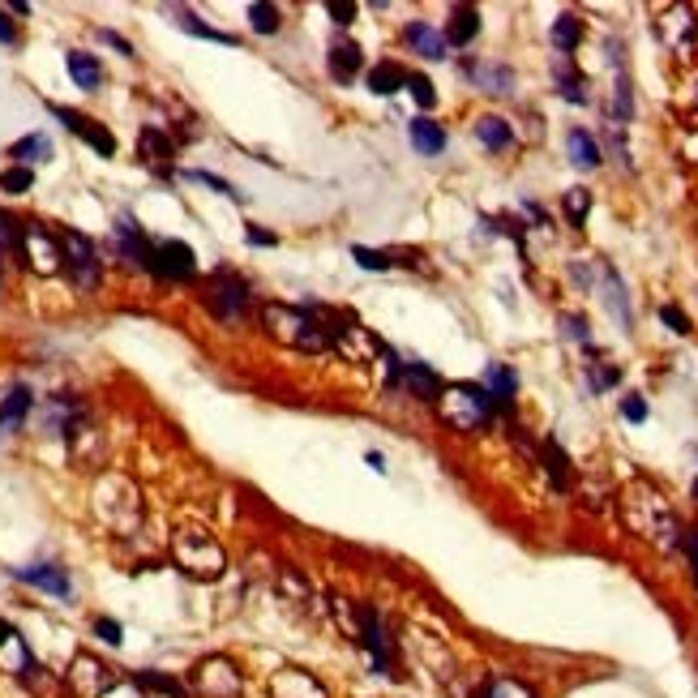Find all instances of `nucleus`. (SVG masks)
<instances>
[{
  "label": "nucleus",
  "mask_w": 698,
  "mask_h": 698,
  "mask_svg": "<svg viewBox=\"0 0 698 698\" xmlns=\"http://www.w3.org/2000/svg\"><path fill=\"white\" fill-rule=\"evenodd\" d=\"M172 561H176L189 578H202V583H214V578H224V570H227L224 545H219L206 527H197V523L176 527V536H172Z\"/></svg>",
  "instance_id": "obj_1"
},
{
  "label": "nucleus",
  "mask_w": 698,
  "mask_h": 698,
  "mask_svg": "<svg viewBox=\"0 0 698 698\" xmlns=\"http://www.w3.org/2000/svg\"><path fill=\"white\" fill-rule=\"evenodd\" d=\"M262 321L270 326V335L287 343V348L300 351H321L330 348L326 339V321H321V308H296V305H262Z\"/></svg>",
  "instance_id": "obj_2"
},
{
  "label": "nucleus",
  "mask_w": 698,
  "mask_h": 698,
  "mask_svg": "<svg viewBox=\"0 0 698 698\" xmlns=\"http://www.w3.org/2000/svg\"><path fill=\"white\" fill-rule=\"evenodd\" d=\"M437 407H442V420H446L450 429L475 433V429H484L489 416H493V394L484 391V386H450V391H442Z\"/></svg>",
  "instance_id": "obj_3"
},
{
  "label": "nucleus",
  "mask_w": 698,
  "mask_h": 698,
  "mask_svg": "<svg viewBox=\"0 0 698 698\" xmlns=\"http://www.w3.org/2000/svg\"><path fill=\"white\" fill-rule=\"evenodd\" d=\"M189 694L193 698H240L245 694L240 669L227 656H206L189 672Z\"/></svg>",
  "instance_id": "obj_4"
},
{
  "label": "nucleus",
  "mask_w": 698,
  "mask_h": 698,
  "mask_svg": "<svg viewBox=\"0 0 698 698\" xmlns=\"http://www.w3.org/2000/svg\"><path fill=\"white\" fill-rule=\"evenodd\" d=\"M202 300H206V308L219 321H236L249 308V283L240 275H232V270H214L206 279V287H202Z\"/></svg>",
  "instance_id": "obj_5"
},
{
  "label": "nucleus",
  "mask_w": 698,
  "mask_h": 698,
  "mask_svg": "<svg viewBox=\"0 0 698 698\" xmlns=\"http://www.w3.org/2000/svg\"><path fill=\"white\" fill-rule=\"evenodd\" d=\"M356 642L373 656V669L381 677H394V651H391V630L381 621L373 604H356Z\"/></svg>",
  "instance_id": "obj_6"
},
{
  "label": "nucleus",
  "mask_w": 698,
  "mask_h": 698,
  "mask_svg": "<svg viewBox=\"0 0 698 698\" xmlns=\"http://www.w3.org/2000/svg\"><path fill=\"white\" fill-rule=\"evenodd\" d=\"M17 257L39 270V275H57L65 270V257H60V236L47 232L43 224H22V240H17Z\"/></svg>",
  "instance_id": "obj_7"
},
{
  "label": "nucleus",
  "mask_w": 698,
  "mask_h": 698,
  "mask_svg": "<svg viewBox=\"0 0 698 698\" xmlns=\"http://www.w3.org/2000/svg\"><path fill=\"white\" fill-rule=\"evenodd\" d=\"M60 257H65V270H69V279L78 283L82 292L99 287V279H103V262H99L95 245H90L82 232H60Z\"/></svg>",
  "instance_id": "obj_8"
},
{
  "label": "nucleus",
  "mask_w": 698,
  "mask_h": 698,
  "mask_svg": "<svg viewBox=\"0 0 698 698\" xmlns=\"http://www.w3.org/2000/svg\"><path fill=\"white\" fill-rule=\"evenodd\" d=\"M65 685H69L78 698H103L116 685V669L112 664H103L99 656H90V651H78V656L69 660Z\"/></svg>",
  "instance_id": "obj_9"
},
{
  "label": "nucleus",
  "mask_w": 698,
  "mask_h": 698,
  "mask_svg": "<svg viewBox=\"0 0 698 698\" xmlns=\"http://www.w3.org/2000/svg\"><path fill=\"white\" fill-rule=\"evenodd\" d=\"M154 275H163V279H193L197 275V253L184 245V240H163V245H154Z\"/></svg>",
  "instance_id": "obj_10"
},
{
  "label": "nucleus",
  "mask_w": 698,
  "mask_h": 698,
  "mask_svg": "<svg viewBox=\"0 0 698 698\" xmlns=\"http://www.w3.org/2000/svg\"><path fill=\"white\" fill-rule=\"evenodd\" d=\"M270 698H330V690L308 669H279L270 677Z\"/></svg>",
  "instance_id": "obj_11"
},
{
  "label": "nucleus",
  "mask_w": 698,
  "mask_h": 698,
  "mask_svg": "<svg viewBox=\"0 0 698 698\" xmlns=\"http://www.w3.org/2000/svg\"><path fill=\"white\" fill-rule=\"evenodd\" d=\"M52 116H57V120H65V129H69V133H78L82 141H90L103 159H112V154H116V138L99 125V120H90V116H82V112H69V108H57V103H52Z\"/></svg>",
  "instance_id": "obj_12"
},
{
  "label": "nucleus",
  "mask_w": 698,
  "mask_h": 698,
  "mask_svg": "<svg viewBox=\"0 0 698 698\" xmlns=\"http://www.w3.org/2000/svg\"><path fill=\"white\" fill-rule=\"evenodd\" d=\"M14 578L17 583H26V587H39V591H47V596H60V600H69L73 596L69 574L60 570V566H17Z\"/></svg>",
  "instance_id": "obj_13"
},
{
  "label": "nucleus",
  "mask_w": 698,
  "mask_h": 698,
  "mask_svg": "<svg viewBox=\"0 0 698 698\" xmlns=\"http://www.w3.org/2000/svg\"><path fill=\"white\" fill-rule=\"evenodd\" d=\"M116 240H120V249H125V257L133 266H141V270H151L154 275V245L146 236H141V227L129 219V214H120L116 219Z\"/></svg>",
  "instance_id": "obj_14"
},
{
  "label": "nucleus",
  "mask_w": 698,
  "mask_h": 698,
  "mask_svg": "<svg viewBox=\"0 0 698 698\" xmlns=\"http://www.w3.org/2000/svg\"><path fill=\"white\" fill-rule=\"evenodd\" d=\"M391 381L412 386V391H416V399H424V403H433L437 394H442V381H437V373L429 369V364H399V360H391Z\"/></svg>",
  "instance_id": "obj_15"
},
{
  "label": "nucleus",
  "mask_w": 698,
  "mask_h": 698,
  "mask_svg": "<svg viewBox=\"0 0 698 698\" xmlns=\"http://www.w3.org/2000/svg\"><path fill=\"white\" fill-rule=\"evenodd\" d=\"M138 154H141V163H151L154 172H163V176H168V172H172V154H176V146H172V138H168V133H159V129H141V138H138Z\"/></svg>",
  "instance_id": "obj_16"
},
{
  "label": "nucleus",
  "mask_w": 698,
  "mask_h": 698,
  "mask_svg": "<svg viewBox=\"0 0 698 698\" xmlns=\"http://www.w3.org/2000/svg\"><path fill=\"white\" fill-rule=\"evenodd\" d=\"M326 65H330V78H335V82L348 86V82H356V73L364 69V57L351 39H339L335 47L326 52Z\"/></svg>",
  "instance_id": "obj_17"
},
{
  "label": "nucleus",
  "mask_w": 698,
  "mask_h": 698,
  "mask_svg": "<svg viewBox=\"0 0 698 698\" xmlns=\"http://www.w3.org/2000/svg\"><path fill=\"white\" fill-rule=\"evenodd\" d=\"M403 39H407V47H416L424 60H446V35H437L429 22H407Z\"/></svg>",
  "instance_id": "obj_18"
},
{
  "label": "nucleus",
  "mask_w": 698,
  "mask_h": 698,
  "mask_svg": "<svg viewBox=\"0 0 698 698\" xmlns=\"http://www.w3.org/2000/svg\"><path fill=\"white\" fill-rule=\"evenodd\" d=\"M467 69V78H472L475 86H484L489 95H510V86H515V73L505 69V65H463Z\"/></svg>",
  "instance_id": "obj_19"
},
{
  "label": "nucleus",
  "mask_w": 698,
  "mask_h": 698,
  "mask_svg": "<svg viewBox=\"0 0 698 698\" xmlns=\"http://www.w3.org/2000/svg\"><path fill=\"white\" fill-rule=\"evenodd\" d=\"M407 133H412V146H416L420 154H442L446 151V129L433 125L429 116H416V120L407 125Z\"/></svg>",
  "instance_id": "obj_20"
},
{
  "label": "nucleus",
  "mask_w": 698,
  "mask_h": 698,
  "mask_svg": "<svg viewBox=\"0 0 698 698\" xmlns=\"http://www.w3.org/2000/svg\"><path fill=\"white\" fill-rule=\"evenodd\" d=\"M480 35V14H475L472 5H459L454 14H450V26H446V43L454 47H467V43Z\"/></svg>",
  "instance_id": "obj_21"
},
{
  "label": "nucleus",
  "mask_w": 698,
  "mask_h": 698,
  "mask_svg": "<svg viewBox=\"0 0 698 698\" xmlns=\"http://www.w3.org/2000/svg\"><path fill=\"white\" fill-rule=\"evenodd\" d=\"M133 682H138L141 690H151V694H163V698H193V694H189V685H181L176 677H168V672L141 669V672H133Z\"/></svg>",
  "instance_id": "obj_22"
},
{
  "label": "nucleus",
  "mask_w": 698,
  "mask_h": 698,
  "mask_svg": "<svg viewBox=\"0 0 698 698\" xmlns=\"http://www.w3.org/2000/svg\"><path fill=\"white\" fill-rule=\"evenodd\" d=\"M399 86H407V73L399 69L394 60H381V65H373V69H369V90H373V95L386 99V95H394Z\"/></svg>",
  "instance_id": "obj_23"
},
{
  "label": "nucleus",
  "mask_w": 698,
  "mask_h": 698,
  "mask_svg": "<svg viewBox=\"0 0 698 698\" xmlns=\"http://www.w3.org/2000/svg\"><path fill=\"white\" fill-rule=\"evenodd\" d=\"M65 65H69V78L82 86V90H95V86L103 82V69H99V60L86 57V52H69V57H65Z\"/></svg>",
  "instance_id": "obj_24"
},
{
  "label": "nucleus",
  "mask_w": 698,
  "mask_h": 698,
  "mask_svg": "<svg viewBox=\"0 0 698 698\" xmlns=\"http://www.w3.org/2000/svg\"><path fill=\"white\" fill-rule=\"evenodd\" d=\"M475 138L484 141L489 151H505V146L515 141V129L505 125V120H497V116H480V120H475Z\"/></svg>",
  "instance_id": "obj_25"
},
{
  "label": "nucleus",
  "mask_w": 698,
  "mask_h": 698,
  "mask_svg": "<svg viewBox=\"0 0 698 698\" xmlns=\"http://www.w3.org/2000/svg\"><path fill=\"white\" fill-rule=\"evenodd\" d=\"M52 154V141L43 138V133H30V138L14 141V151H9V159H17V168H30V163H43Z\"/></svg>",
  "instance_id": "obj_26"
},
{
  "label": "nucleus",
  "mask_w": 698,
  "mask_h": 698,
  "mask_svg": "<svg viewBox=\"0 0 698 698\" xmlns=\"http://www.w3.org/2000/svg\"><path fill=\"white\" fill-rule=\"evenodd\" d=\"M566 146H570V159L578 163V168H596V163H600V146H596V138L583 133V129H570Z\"/></svg>",
  "instance_id": "obj_27"
},
{
  "label": "nucleus",
  "mask_w": 698,
  "mask_h": 698,
  "mask_svg": "<svg viewBox=\"0 0 698 698\" xmlns=\"http://www.w3.org/2000/svg\"><path fill=\"white\" fill-rule=\"evenodd\" d=\"M518 391V378L505 369V364H493L489 369V394H493V407H510V394Z\"/></svg>",
  "instance_id": "obj_28"
},
{
  "label": "nucleus",
  "mask_w": 698,
  "mask_h": 698,
  "mask_svg": "<svg viewBox=\"0 0 698 698\" xmlns=\"http://www.w3.org/2000/svg\"><path fill=\"white\" fill-rule=\"evenodd\" d=\"M30 386H14V391L5 394V403H0V424H22V416L30 412Z\"/></svg>",
  "instance_id": "obj_29"
},
{
  "label": "nucleus",
  "mask_w": 698,
  "mask_h": 698,
  "mask_svg": "<svg viewBox=\"0 0 698 698\" xmlns=\"http://www.w3.org/2000/svg\"><path fill=\"white\" fill-rule=\"evenodd\" d=\"M578 39H583V22L574 14H561L557 22H553V47H557V52H574Z\"/></svg>",
  "instance_id": "obj_30"
},
{
  "label": "nucleus",
  "mask_w": 698,
  "mask_h": 698,
  "mask_svg": "<svg viewBox=\"0 0 698 698\" xmlns=\"http://www.w3.org/2000/svg\"><path fill=\"white\" fill-rule=\"evenodd\" d=\"M604 292H609V308L621 318V326H630V300H626V287H621L613 266H604Z\"/></svg>",
  "instance_id": "obj_31"
},
{
  "label": "nucleus",
  "mask_w": 698,
  "mask_h": 698,
  "mask_svg": "<svg viewBox=\"0 0 698 698\" xmlns=\"http://www.w3.org/2000/svg\"><path fill=\"white\" fill-rule=\"evenodd\" d=\"M545 463H548V475H553V484H557V489H566V484H570V459L561 454L557 442H545Z\"/></svg>",
  "instance_id": "obj_32"
},
{
  "label": "nucleus",
  "mask_w": 698,
  "mask_h": 698,
  "mask_svg": "<svg viewBox=\"0 0 698 698\" xmlns=\"http://www.w3.org/2000/svg\"><path fill=\"white\" fill-rule=\"evenodd\" d=\"M181 30H189V35H197V39H210V43H227V47H236V39L232 35H224V30L206 26L197 14H181Z\"/></svg>",
  "instance_id": "obj_33"
},
{
  "label": "nucleus",
  "mask_w": 698,
  "mask_h": 698,
  "mask_svg": "<svg viewBox=\"0 0 698 698\" xmlns=\"http://www.w3.org/2000/svg\"><path fill=\"white\" fill-rule=\"evenodd\" d=\"M249 22L257 35H275L279 30V9L275 5H249Z\"/></svg>",
  "instance_id": "obj_34"
},
{
  "label": "nucleus",
  "mask_w": 698,
  "mask_h": 698,
  "mask_svg": "<svg viewBox=\"0 0 698 698\" xmlns=\"http://www.w3.org/2000/svg\"><path fill=\"white\" fill-rule=\"evenodd\" d=\"M475 698H536V694H531L523 682H493V685H484Z\"/></svg>",
  "instance_id": "obj_35"
},
{
  "label": "nucleus",
  "mask_w": 698,
  "mask_h": 698,
  "mask_svg": "<svg viewBox=\"0 0 698 698\" xmlns=\"http://www.w3.org/2000/svg\"><path fill=\"white\" fill-rule=\"evenodd\" d=\"M587 210H591V193H587V189H570V193H566V214H570L574 227H583Z\"/></svg>",
  "instance_id": "obj_36"
},
{
  "label": "nucleus",
  "mask_w": 698,
  "mask_h": 698,
  "mask_svg": "<svg viewBox=\"0 0 698 698\" xmlns=\"http://www.w3.org/2000/svg\"><path fill=\"white\" fill-rule=\"evenodd\" d=\"M407 90H412V99H416L420 108H433L437 103V90L429 78H420V73H407Z\"/></svg>",
  "instance_id": "obj_37"
},
{
  "label": "nucleus",
  "mask_w": 698,
  "mask_h": 698,
  "mask_svg": "<svg viewBox=\"0 0 698 698\" xmlns=\"http://www.w3.org/2000/svg\"><path fill=\"white\" fill-rule=\"evenodd\" d=\"M30 184H35V172L30 168H9L0 176V189H5V193H26Z\"/></svg>",
  "instance_id": "obj_38"
},
{
  "label": "nucleus",
  "mask_w": 698,
  "mask_h": 698,
  "mask_svg": "<svg viewBox=\"0 0 698 698\" xmlns=\"http://www.w3.org/2000/svg\"><path fill=\"white\" fill-rule=\"evenodd\" d=\"M557 86H561V99H570V103H587V82H583V78H574V73H557Z\"/></svg>",
  "instance_id": "obj_39"
},
{
  "label": "nucleus",
  "mask_w": 698,
  "mask_h": 698,
  "mask_svg": "<svg viewBox=\"0 0 698 698\" xmlns=\"http://www.w3.org/2000/svg\"><path fill=\"white\" fill-rule=\"evenodd\" d=\"M351 257L364 266V270H391V257L386 253H378V249H364V245H356L351 249Z\"/></svg>",
  "instance_id": "obj_40"
},
{
  "label": "nucleus",
  "mask_w": 698,
  "mask_h": 698,
  "mask_svg": "<svg viewBox=\"0 0 698 698\" xmlns=\"http://www.w3.org/2000/svg\"><path fill=\"white\" fill-rule=\"evenodd\" d=\"M95 634L103 642H112V647L125 642V630H120V621H112V617H95Z\"/></svg>",
  "instance_id": "obj_41"
},
{
  "label": "nucleus",
  "mask_w": 698,
  "mask_h": 698,
  "mask_svg": "<svg viewBox=\"0 0 698 698\" xmlns=\"http://www.w3.org/2000/svg\"><path fill=\"white\" fill-rule=\"evenodd\" d=\"M326 14L335 17L339 26H351V22H356V5H351V0H326Z\"/></svg>",
  "instance_id": "obj_42"
},
{
  "label": "nucleus",
  "mask_w": 698,
  "mask_h": 698,
  "mask_svg": "<svg viewBox=\"0 0 698 698\" xmlns=\"http://www.w3.org/2000/svg\"><path fill=\"white\" fill-rule=\"evenodd\" d=\"M189 181H197V184H210V189H219V193H227L232 202H240V193H236V184H227V181H219V176H210V172H189Z\"/></svg>",
  "instance_id": "obj_43"
},
{
  "label": "nucleus",
  "mask_w": 698,
  "mask_h": 698,
  "mask_svg": "<svg viewBox=\"0 0 698 698\" xmlns=\"http://www.w3.org/2000/svg\"><path fill=\"white\" fill-rule=\"evenodd\" d=\"M660 321H664V326H672V330H677V335H690V318H685L682 308H672V305H664V308H660Z\"/></svg>",
  "instance_id": "obj_44"
},
{
  "label": "nucleus",
  "mask_w": 698,
  "mask_h": 698,
  "mask_svg": "<svg viewBox=\"0 0 698 698\" xmlns=\"http://www.w3.org/2000/svg\"><path fill=\"white\" fill-rule=\"evenodd\" d=\"M621 416H626L630 424H642V420H647V403H642L639 394H630L626 403H621Z\"/></svg>",
  "instance_id": "obj_45"
},
{
  "label": "nucleus",
  "mask_w": 698,
  "mask_h": 698,
  "mask_svg": "<svg viewBox=\"0 0 698 698\" xmlns=\"http://www.w3.org/2000/svg\"><path fill=\"white\" fill-rule=\"evenodd\" d=\"M682 548L690 553V566H694V578H698V531H682Z\"/></svg>",
  "instance_id": "obj_46"
},
{
  "label": "nucleus",
  "mask_w": 698,
  "mask_h": 698,
  "mask_svg": "<svg viewBox=\"0 0 698 698\" xmlns=\"http://www.w3.org/2000/svg\"><path fill=\"white\" fill-rule=\"evenodd\" d=\"M99 39H103V43H112L116 52H120V57H133V43H129V39H120L116 30H99Z\"/></svg>",
  "instance_id": "obj_47"
},
{
  "label": "nucleus",
  "mask_w": 698,
  "mask_h": 698,
  "mask_svg": "<svg viewBox=\"0 0 698 698\" xmlns=\"http://www.w3.org/2000/svg\"><path fill=\"white\" fill-rule=\"evenodd\" d=\"M561 326H566V335H570V339L587 343V321L583 318H561Z\"/></svg>",
  "instance_id": "obj_48"
},
{
  "label": "nucleus",
  "mask_w": 698,
  "mask_h": 698,
  "mask_svg": "<svg viewBox=\"0 0 698 698\" xmlns=\"http://www.w3.org/2000/svg\"><path fill=\"white\" fill-rule=\"evenodd\" d=\"M0 43H17V26L9 22V14L0 9Z\"/></svg>",
  "instance_id": "obj_49"
},
{
  "label": "nucleus",
  "mask_w": 698,
  "mask_h": 698,
  "mask_svg": "<svg viewBox=\"0 0 698 698\" xmlns=\"http://www.w3.org/2000/svg\"><path fill=\"white\" fill-rule=\"evenodd\" d=\"M249 245H275V236L262 232V227H249Z\"/></svg>",
  "instance_id": "obj_50"
},
{
  "label": "nucleus",
  "mask_w": 698,
  "mask_h": 698,
  "mask_svg": "<svg viewBox=\"0 0 698 698\" xmlns=\"http://www.w3.org/2000/svg\"><path fill=\"white\" fill-rule=\"evenodd\" d=\"M17 639V630L9 626V621H5V617H0V647H9V642Z\"/></svg>",
  "instance_id": "obj_51"
},
{
  "label": "nucleus",
  "mask_w": 698,
  "mask_h": 698,
  "mask_svg": "<svg viewBox=\"0 0 698 698\" xmlns=\"http://www.w3.org/2000/svg\"><path fill=\"white\" fill-rule=\"evenodd\" d=\"M369 467H373V472H386V459H381L378 450H369Z\"/></svg>",
  "instance_id": "obj_52"
}]
</instances>
